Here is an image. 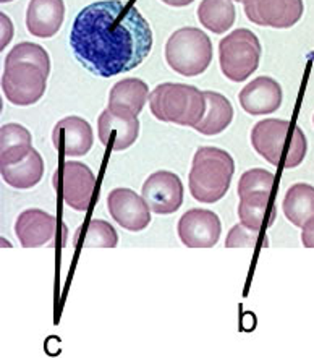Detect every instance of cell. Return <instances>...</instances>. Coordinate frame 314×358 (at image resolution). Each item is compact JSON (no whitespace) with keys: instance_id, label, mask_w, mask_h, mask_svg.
Wrapping results in <instances>:
<instances>
[{"instance_id":"1","label":"cell","mask_w":314,"mask_h":358,"mask_svg":"<svg viewBox=\"0 0 314 358\" xmlns=\"http://www.w3.org/2000/svg\"><path fill=\"white\" fill-rule=\"evenodd\" d=\"M70 45L86 70L109 78L144 62L152 48V31L136 7L120 0H101L75 18Z\"/></svg>"},{"instance_id":"2","label":"cell","mask_w":314,"mask_h":358,"mask_svg":"<svg viewBox=\"0 0 314 358\" xmlns=\"http://www.w3.org/2000/svg\"><path fill=\"white\" fill-rule=\"evenodd\" d=\"M50 59L43 45L20 43L5 59L2 90L12 104L24 107L36 104L45 93Z\"/></svg>"},{"instance_id":"3","label":"cell","mask_w":314,"mask_h":358,"mask_svg":"<svg viewBox=\"0 0 314 358\" xmlns=\"http://www.w3.org/2000/svg\"><path fill=\"white\" fill-rule=\"evenodd\" d=\"M251 145L267 162L284 169L300 166L308 151L306 136L300 127L282 119L257 122L251 130Z\"/></svg>"},{"instance_id":"4","label":"cell","mask_w":314,"mask_h":358,"mask_svg":"<svg viewBox=\"0 0 314 358\" xmlns=\"http://www.w3.org/2000/svg\"><path fill=\"white\" fill-rule=\"evenodd\" d=\"M235 172V161L220 148H199L193 156L188 185L192 196L199 203H217L229 192Z\"/></svg>"},{"instance_id":"5","label":"cell","mask_w":314,"mask_h":358,"mask_svg":"<svg viewBox=\"0 0 314 358\" xmlns=\"http://www.w3.org/2000/svg\"><path fill=\"white\" fill-rule=\"evenodd\" d=\"M149 107L157 120L194 129L206 112V99L194 86L162 83L149 94Z\"/></svg>"},{"instance_id":"6","label":"cell","mask_w":314,"mask_h":358,"mask_svg":"<svg viewBox=\"0 0 314 358\" xmlns=\"http://www.w3.org/2000/svg\"><path fill=\"white\" fill-rule=\"evenodd\" d=\"M166 59L180 75H201L213 62V43L198 28H180L167 41Z\"/></svg>"},{"instance_id":"7","label":"cell","mask_w":314,"mask_h":358,"mask_svg":"<svg viewBox=\"0 0 314 358\" xmlns=\"http://www.w3.org/2000/svg\"><path fill=\"white\" fill-rule=\"evenodd\" d=\"M261 50L259 39L253 31L235 29L219 43L220 70L230 81H245L259 66Z\"/></svg>"},{"instance_id":"8","label":"cell","mask_w":314,"mask_h":358,"mask_svg":"<svg viewBox=\"0 0 314 358\" xmlns=\"http://www.w3.org/2000/svg\"><path fill=\"white\" fill-rule=\"evenodd\" d=\"M96 187L94 173L86 164L66 161L54 173V188L75 211H86L90 208Z\"/></svg>"},{"instance_id":"9","label":"cell","mask_w":314,"mask_h":358,"mask_svg":"<svg viewBox=\"0 0 314 358\" xmlns=\"http://www.w3.org/2000/svg\"><path fill=\"white\" fill-rule=\"evenodd\" d=\"M141 196L152 213L173 214L183 204V183L173 172H154L143 183Z\"/></svg>"},{"instance_id":"10","label":"cell","mask_w":314,"mask_h":358,"mask_svg":"<svg viewBox=\"0 0 314 358\" xmlns=\"http://www.w3.org/2000/svg\"><path fill=\"white\" fill-rule=\"evenodd\" d=\"M246 18L259 27L292 28L303 17V0H245Z\"/></svg>"},{"instance_id":"11","label":"cell","mask_w":314,"mask_h":358,"mask_svg":"<svg viewBox=\"0 0 314 358\" xmlns=\"http://www.w3.org/2000/svg\"><path fill=\"white\" fill-rule=\"evenodd\" d=\"M222 224L209 209H190L178 221V237L188 248H210L219 242Z\"/></svg>"},{"instance_id":"12","label":"cell","mask_w":314,"mask_h":358,"mask_svg":"<svg viewBox=\"0 0 314 358\" xmlns=\"http://www.w3.org/2000/svg\"><path fill=\"white\" fill-rule=\"evenodd\" d=\"M107 208L118 226L130 232H141L151 222V209L148 203L130 188L112 190L107 196Z\"/></svg>"},{"instance_id":"13","label":"cell","mask_w":314,"mask_h":358,"mask_svg":"<svg viewBox=\"0 0 314 358\" xmlns=\"http://www.w3.org/2000/svg\"><path fill=\"white\" fill-rule=\"evenodd\" d=\"M59 222L52 214L41 209H27L15 224V234L24 248L50 247L57 242Z\"/></svg>"},{"instance_id":"14","label":"cell","mask_w":314,"mask_h":358,"mask_svg":"<svg viewBox=\"0 0 314 358\" xmlns=\"http://www.w3.org/2000/svg\"><path fill=\"white\" fill-rule=\"evenodd\" d=\"M92 140L94 136H92L91 125L76 115L62 119L52 131L54 148L62 156H86L92 146Z\"/></svg>"},{"instance_id":"15","label":"cell","mask_w":314,"mask_h":358,"mask_svg":"<svg viewBox=\"0 0 314 358\" xmlns=\"http://www.w3.org/2000/svg\"><path fill=\"white\" fill-rule=\"evenodd\" d=\"M97 135L104 146H110L114 151H123L138 140L140 120L138 117L114 114L107 107L97 120Z\"/></svg>"},{"instance_id":"16","label":"cell","mask_w":314,"mask_h":358,"mask_svg":"<svg viewBox=\"0 0 314 358\" xmlns=\"http://www.w3.org/2000/svg\"><path fill=\"white\" fill-rule=\"evenodd\" d=\"M240 104L250 115H267L282 104V88L274 78L259 76L240 91Z\"/></svg>"},{"instance_id":"17","label":"cell","mask_w":314,"mask_h":358,"mask_svg":"<svg viewBox=\"0 0 314 358\" xmlns=\"http://www.w3.org/2000/svg\"><path fill=\"white\" fill-rule=\"evenodd\" d=\"M65 18L64 0H31L27 10V28L36 38H52Z\"/></svg>"},{"instance_id":"18","label":"cell","mask_w":314,"mask_h":358,"mask_svg":"<svg viewBox=\"0 0 314 358\" xmlns=\"http://www.w3.org/2000/svg\"><path fill=\"white\" fill-rule=\"evenodd\" d=\"M149 86L143 80L125 78L112 86L109 109L118 115L138 117L146 104Z\"/></svg>"},{"instance_id":"19","label":"cell","mask_w":314,"mask_h":358,"mask_svg":"<svg viewBox=\"0 0 314 358\" xmlns=\"http://www.w3.org/2000/svg\"><path fill=\"white\" fill-rule=\"evenodd\" d=\"M206 112L194 130L201 135H219L231 124L234 119V107L225 96L214 93V91H204Z\"/></svg>"},{"instance_id":"20","label":"cell","mask_w":314,"mask_h":358,"mask_svg":"<svg viewBox=\"0 0 314 358\" xmlns=\"http://www.w3.org/2000/svg\"><path fill=\"white\" fill-rule=\"evenodd\" d=\"M2 169V178L10 187L18 190H28L41 182L44 176V161L43 156L36 150H31L24 159L10 164V166H0Z\"/></svg>"},{"instance_id":"21","label":"cell","mask_w":314,"mask_h":358,"mask_svg":"<svg viewBox=\"0 0 314 358\" xmlns=\"http://www.w3.org/2000/svg\"><path fill=\"white\" fill-rule=\"evenodd\" d=\"M277 216L276 208L271 206V193L257 192L240 198L238 217L241 224L253 230H261L267 221V226L274 224Z\"/></svg>"},{"instance_id":"22","label":"cell","mask_w":314,"mask_h":358,"mask_svg":"<svg viewBox=\"0 0 314 358\" xmlns=\"http://www.w3.org/2000/svg\"><path fill=\"white\" fill-rule=\"evenodd\" d=\"M31 133L18 124H7L0 130V166H10L27 157L31 146Z\"/></svg>"},{"instance_id":"23","label":"cell","mask_w":314,"mask_h":358,"mask_svg":"<svg viewBox=\"0 0 314 358\" xmlns=\"http://www.w3.org/2000/svg\"><path fill=\"white\" fill-rule=\"evenodd\" d=\"M282 208L293 226L303 227L314 217V187L308 183H295L288 188Z\"/></svg>"},{"instance_id":"24","label":"cell","mask_w":314,"mask_h":358,"mask_svg":"<svg viewBox=\"0 0 314 358\" xmlns=\"http://www.w3.org/2000/svg\"><path fill=\"white\" fill-rule=\"evenodd\" d=\"M199 23L215 34H222L234 27V0H203L198 7Z\"/></svg>"},{"instance_id":"25","label":"cell","mask_w":314,"mask_h":358,"mask_svg":"<svg viewBox=\"0 0 314 358\" xmlns=\"http://www.w3.org/2000/svg\"><path fill=\"white\" fill-rule=\"evenodd\" d=\"M83 234L81 247L83 248H114L118 243L115 229L102 219H92L85 229L78 230Z\"/></svg>"},{"instance_id":"26","label":"cell","mask_w":314,"mask_h":358,"mask_svg":"<svg viewBox=\"0 0 314 358\" xmlns=\"http://www.w3.org/2000/svg\"><path fill=\"white\" fill-rule=\"evenodd\" d=\"M276 177L274 173L264 169H250L241 176L238 182V196L250 195V193L257 192H267L272 193V187H274Z\"/></svg>"},{"instance_id":"27","label":"cell","mask_w":314,"mask_h":358,"mask_svg":"<svg viewBox=\"0 0 314 358\" xmlns=\"http://www.w3.org/2000/svg\"><path fill=\"white\" fill-rule=\"evenodd\" d=\"M259 242V230H253L246 227L245 224H236L235 227L227 235L225 240V247L235 248V247H256V243Z\"/></svg>"},{"instance_id":"28","label":"cell","mask_w":314,"mask_h":358,"mask_svg":"<svg viewBox=\"0 0 314 358\" xmlns=\"http://www.w3.org/2000/svg\"><path fill=\"white\" fill-rule=\"evenodd\" d=\"M301 242L306 248H314V217L303 226Z\"/></svg>"},{"instance_id":"29","label":"cell","mask_w":314,"mask_h":358,"mask_svg":"<svg viewBox=\"0 0 314 358\" xmlns=\"http://www.w3.org/2000/svg\"><path fill=\"white\" fill-rule=\"evenodd\" d=\"M10 36H12V23H10L7 15L2 13V44H0V48L3 49L10 43Z\"/></svg>"},{"instance_id":"30","label":"cell","mask_w":314,"mask_h":358,"mask_svg":"<svg viewBox=\"0 0 314 358\" xmlns=\"http://www.w3.org/2000/svg\"><path fill=\"white\" fill-rule=\"evenodd\" d=\"M162 2L171 5V7H185V5L193 3L194 0H162Z\"/></svg>"},{"instance_id":"31","label":"cell","mask_w":314,"mask_h":358,"mask_svg":"<svg viewBox=\"0 0 314 358\" xmlns=\"http://www.w3.org/2000/svg\"><path fill=\"white\" fill-rule=\"evenodd\" d=\"M2 3H7V2H12V0H0Z\"/></svg>"},{"instance_id":"32","label":"cell","mask_w":314,"mask_h":358,"mask_svg":"<svg viewBox=\"0 0 314 358\" xmlns=\"http://www.w3.org/2000/svg\"><path fill=\"white\" fill-rule=\"evenodd\" d=\"M236 2H245V0H236Z\"/></svg>"},{"instance_id":"33","label":"cell","mask_w":314,"mask_h":358,"mask_svg":"<svg viewBox=\"0 0 314 358\" xmlns=\"http://www.w3.org/2000/svg\"><path fill=\"white\" fill-rule=\"evenodd\" d=\"M313 122H314V117H313Z\"/></svg>"}]
</instances>
